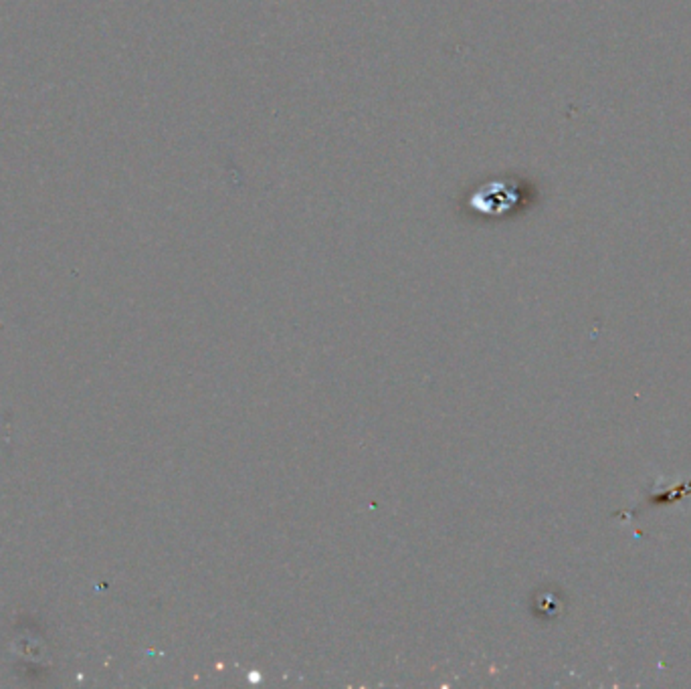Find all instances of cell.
Wrapping results in <instances>:
<instances>
[{"mask_svg":"<svg viewBox=\"0 0 691 689\" xmlns=\"http://www.w3.org/2000/svg\"><path fill=\"white\" fill-rule=\"evenodd\" d=\"M518 200V192L503 182H489L481 187L477 195H473V206L481 208L485 213H495V203H500V208H510Z\"/></svg>","mask_w":691,"mask_h":689,"instance_id":"6da1fadb","label":"cell"}]
</instances>
